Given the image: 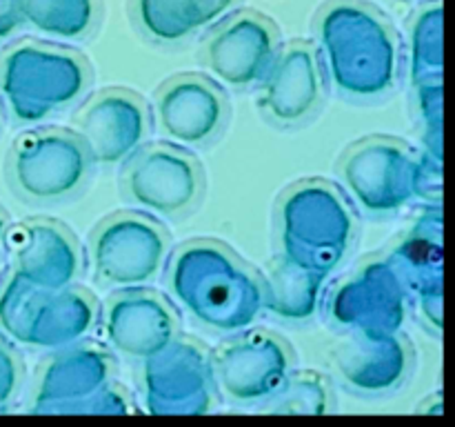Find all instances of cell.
<instances>
[{
    "mask_svg": "<svg viewBox=\"0 0 455 427\" xmlns=\"http://www.w3.org/2000/svg\"><path fill=\"white\" fill-rule=\"evenodd\" d=\"M315 53L324 80L355 102L389 96L403 69L394 27L380 12L358 0H333L318 13Z\"/></svg>",
    "mask_w": 455,
    "mask_h": 427,
    "instance_id": "obj_1",
    "label": "cell"
},
{
    "mask_svg": "<svg viewBox=\"0 0 455 427\" xmlns=\"http://www.w3.org/2000/svg\"><path fill=\"white\" fill-rule=\"evenodd\" d=\"M167 287L204 329L234 336L262 314L260 274L218 240H191L172 254Z\"/></svg>",
    "mask_w": 455,
    "mask_h": 427,
    "instance_id": "obj_2",
    "label": "cell"
},
{
    "mask_svg": "<svg viewBox=\"0 0 455 427\" xmlns=\"http://www.w3.org/2000/svg\"><path fill=\"white\" fill-rule=\"evenodd\" d=\"M92 85L74 49L25 40L0 58V105L18 125H38L83 101Z\"/></svg>",
    "mask_w": 455,
    "mask_h": 427,
    "instance_id": "obj_3",
    "label": "cell"
},
{
    "mask_svg": "<svg viewBox=\"0 0 455 427\" xmlns=\"http://www.w3.org/2000/svg\"><path fill=\"white\" fill-rule=\"evenodd\" d=\"M280 256L329 276L355 238V214L340 189L324 181L289 187L275 207Z\"/></svg>",
    "mask_w": 455,
    "mask_h": 427,
    "instance_id": "obj_4",
    "label": "cell"
},
{
    "mask_svg": "<svg viewBox=\"0 0 455 427\" xmlns=\"http://www.w3.org/2000/svg\"><path fill=\"white\" fill-rule=\"evenodd\" d=\"M98 318L96 298L78 285L43 292L13 271L0 285V332L31 350L58 351L83 342Z\"/></svg>",
    "mask_w": 455,
    "mask_h": 427,
    "instance_id": "obj_5",
    "label": "cell"
},
{
    "mask_svg": "<svg viewBox=\"0 0 455 427\" xmlns=\"http://www.w3.org/2000/svg\"><path fill=\"white\" fill-rule=\"evenodd\" d=\"M31 414H93L124 416L132 414V400L116 383V360L92 342L58 350L49 356L36 378L29 403Z\"/></svg>",
    "mask_w": 455,
    "mask_h": 427,
    "instance_id": "obj_6",
    "label": "cell"
},
{
    "mask_svg": "<svg viewBox=\"0 0 455 427\" xmlns=\"http://www.w3.org/2000/svg\"><path fill=\"white\" fill-rule=\"evenodd\" d=\"M93 274L114 289L145 287L169 258V236L154 218L138 212L109 216L89 240Z\"/></svg>",
    "mask_w": 455,
    "mask_h": 427,
    "instance_id": "obj_7",
    "label": "cell"
},
{
    "mask_svg": "<svg viewBox=\"0 0 455 427\" xmlns=\"http://www.w3.org/2000/svg\"><path fill=\"white\" fill-rule=\"evenodd\" d=\"M92 169L78 133L36 129L18 138L9 154V178L34 203H58L84 187Z\"/></svg>",
    "mask_w": 455,
    "mask_h": 427,
    "instance_id": "obj_8",
    "label": "cell"
},
{
    "mask_svg": "<svg viewBox=\"0 0 455 427\" xmlns=\"http://www.w3.org/2000/svg\"><path fill=\"white\" fill-rule=\"evenodd\" d=\"M420 154L385 136L355 142L340 163V178L351 200L369 216H391L416 196Z\"/></svg>",
    "mask_w": 455,
    "mask_h": 427,
    "instance_id": "obj_9",
    "label": "cell"
},
{
    "mask_svg": "<svg viewBox=\"0 0 455 427\" xmlns=\"http://www.w3.org/2000/svg\"><path fill=\"white\" fill-rule=\"evenodd\" d=\"M142 405L154 416H200L212 412L216 381L212 354L191 338L176 336L160 354L142 360Z\"/></svg>",
    "mask_w": 455,
    "mask_h": 427,
    "instance_id": "obj_10",
    "label": "cell"
},
{
    "mask_svg": "<svg viewBox=\"0 0 455 427\" xmlns=\"http://www.w3.org/2000/svg\"><path fill=\"white\" fill-rule=\"evenodd\" d=\"M124 165L127 198L156 216L176 218L191 212L204 191L203 167L185 147L145 145Z\"/></svg>",
    "mask_w": 455,
    "mask_h": 427,
    "instance_id": "obj_11",
    "label": "cell"
},
{
    "mask_svg": "<svg viewBox=\"0 0 455 427\" xmlns=\"http://www.w3.org/2000/svg\"><path fill=\"white\" fill-rule=\"evenodd\" d=\"M216 390L238 405H262L293 372V351L275 334L238 332L212 356Z\"/></svg>",
    "mask_w": 455,
    "mask_h": 427,
    "instance_id": "obj_12",
    "label": "cell"
},
{
    "mask_svg": "<svg viewBox=\"0 0 455 427\" xmlns=\"http://www.w3.org/2000/svg\"><path fill=\"white\" fill-rule=\"evenodd\" d=\"M327 305L345 332H400L409 296L389 258H371L333 287Z\"/></svg>",
    "mask_w": 455,
    "mask_h": 427,
    "instance_id": "obj_13",
    "label": "cell"
},
{
    "mask_svg": "<svg viewBox=\"0 0 455 427\" xmlns=\"http://www.w3.org/2000/svg\"><path fill=\"white\" fill-rule=\"evenodd\" d=\"M76 133L92 165L120 167L147 145L151 116L145 101L127 89H105L76 116Z\"/></svg>",
    "mask_w": 455,
    "mask_h": 427,
    "instance_id": "obj_14",
    "label": "cell"
},
{
    "mask_svg": "<svg viewBox=\"0 0 455 427\" xmlns=\"http://www.w3.org/2000/svg\"><path fill=\"white\" fill-rule=\"evenodd\" d=\"M280 36L271 20L256 12H240L220 20L203 47L209 74L231 89L262 83L280 53Z\"/></svg>",
    "mask_w": 455,
    "mask_h": 427,
    "instance_id": "obj_15",
    "label": "cell"
},
{
    "mask_svg": "<svg viewBox=\"0 0 455 427\" xmlns=\"http://www.w3.org/2000/svg\"><path fill=\"white\" fill-rule=\"evenodd\" d=\"M154 118L172 145L204 147L225 129L229 102L222 89L204 76H176L156 93Z\"/></svg>",
    "mask_w": 455,
    "mask_h": 427,
    "instance_id": "obj_16",
    "label": "cell"
},
{
    "mask_svg": "<svg viewBox=\"0 0 455 427\" xmlns=\"http://www.w3.org/2000/svg\"><path fill=\"white\" fill-rule=\"evenodd\" d=\"M333 367L342 385L360 396L400 390L411 376L413 350L400 332H347L333 347Z\"/></svg>",
    "mask_w": 455,
    "mask_h": 427,
    "instance_id": "obj_17",
    "label": "cell"
},
{
    "mask_svg": "<svg viewBox=\"0 0 455 427\" xmlns=\"http://www.w3.org/2000/svg\"><path fill=\"white\" fill-rule=\"evenodd\" d=\"M102 334L116 354L142 363L172 345L178 318L172 305L149 289H118L102 310Z\"/></svg>",
    "mask_w": 455,
    "mask_h": 427,
    "instance_id": "obj_18",
    "label": "cell"
},
{
    "mask_svg": "<svg viewBox=\"0 0 455 427\" xmlns=\"http://www.w3.org/2000/svg\"><path fill=\"white\" fill-rule=\"evenodd\" d=\"M258 87L267 118L280 127L305 125L318 111L324 96V74L315 49L307 43L280 49Z\"/></svg>",
    "mask_w": 455,
    "mask_h": 427,
    "instance_id": "obj_19",
    "label": "cell"
},
{
    "mask_svg": "<svg viewBox=\"0 0 455 427\" xmlns=\"http://www.w3.org/2000/svg\"><path fill=\"white\" fill-rule=\"evenodd\" d=\"M391 265L398 271L407 296L420 307L425 323L443 332V212L429 209L418 218L407 236L391 254Z\"/></svg>",
    "mask_w": 455,
    "mask_h": 427,
    "instance_id": "obj_20",
    "label": "cell"
},
{
    "mask_svg": "<svg viewBox=\"0 0 455 427\" xmlns=\"http://www.w3.org/2000/svg\"><path fill=\"white\" fill-rule=\"evenodd\" d=\"M12 271L31 287L58 292L78 283L83 252L65 225L56 221H31L16 236Z\"/></svg>",
    "mask_w": 455,
    "mask_h": 427,
    "instance_id": "obj_21",
    "label": "cell"
},
{
    "mask_svg": "<svg viewBox=\"0 0 455 427\" xmlns=\"http://www.w3.org/2000/svg\"><path fill=\"white\" fill-rule=\"evenodd\" d=\"M238 0H133L142 34L160 44H178L225 20Z\"/></svg>",
    "mask_w": 455,
    "mask_h": 427,
    "instance_id": "obj_22",
    "label": "cell"
},
{
    "mask_svg": "<svg viewBox=\"0 0 455 427\" xmlns=\"http://www.w3.org/2000/svg\"><path fill=\"white\" fill-rule=\"evenodd\" d=\"M262 310L284 323L300 325L318 314L327 276L278 256L260 276Z\"/></svg>",
    "mask_w": 455,
    "mask_h": 427,
    "instance_id": "obj_23",
    "label": "cell"
},
{
    "mask_svg": "<svg viewBox=\"0 0 455 427\" xmlns=\"http://www.w3.org/2000/svg\"><path fill=\"white\" fill-rule=\"evenodd\" d=\"M22 22L47 38L80 40L98 20V0H20Z\"/></svg>",
    "mask_w": 455,
    "mask_h": 427,
    "instance_id": "obj_24",
    "label": "cell"
},
{
    "mask_svg": "<svg viewBox=\"0 0 455 427\" xmlns=\"http://www.w3.org/2000/svg\"><path fill=\"white\" fill-rule=\"evenodd\" d=\"M443 3L422 9L409 29V76L413 87L443 83Z\"/></svg>",
    "mask_w": 455,
    "mask_h": 427,
    "instance_id": "obj_25",
    "label": "cell"
},
{
    "mask_svg": "<svg viewBox=\"0 0 455 427\" xmlns=\"http://www.w3.org/2000/svg\"><path fill=\"white\" fill-rule=\"evenodd\" d=\"M265 414H327L333 409V394L324 376L314 372H291L284 385L260 405Z\"/></svg>",
    "mask_w": 455,
    "mask_h": 427,
    "instance_id": "obj_26",
    "label": "cell"
},
{
    "mask_svg": "<svg viewBox=\"0 0 455 427\" xmlns=\"http://www.w3.org/2000/svg\"><path fill=\"white\" fill-rule=\"evenodd\" d=\"M416 92V107L422 120L425 151L443 160V83L420 85Z\"/></svg>",
    "mask_w": 455,
    "mask_h": 427,
    "instance_id": "obj_27",
    "label": "cell"
},
{
    "mask_svg": "<svg viewBox=\"0 0 455 427\" xmlns=\"http://www.w3.org/2000/svg\"><path fill=\"white\" fill-rule=\"evenodd\" d=\"M22 385V367L16 351L0 338V414L9 412Z\"/></svg>",
    "mask_w": 455,
    "mask_h": 427,
    "instance_id": "obj_28",
    "label": "cell"
},
{
    "mask_svg": "<svg viewBox=\"0 0 455 427\" xmlns=\"http://www.w3.org/2000/svg\"><path fill=\"white\" fill-rule=\"evenodd\" d=\"M22 25L20 0H0V40H7Z\"/></svg>",
    "mask_w": 455,
    "mask_h": 427,
    "instance_id": "obj_29",
    "label": "cell"
},
{
    "mask_svg": "<svg viewBox=\"0 0 455 427\" xmlns=\"http://www.w3.org/2000/svg\"><path fill=\"white\" fill-rule=\"evenodd\" d=\"M4 238H7V218H4L3 209H0V261H3V249H4Z\"/></svg>",
    "mask_w": 455,
    "mask_h": 427,
    "instance_id": "obj_30",
    "label": "cell"
}]
</instances>
